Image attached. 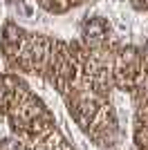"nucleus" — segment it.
<instances>
[{
  "instance_id": "1",
  "label": "nucleus",
  "mask_w": 148,
  "mask_h": 150,
  "mask_svg": "<svg viewBox=\"0 0 148 150\" xmlns=\"http://www.w3.org/2000/svg\"><path fill=\"white\" fill-rule=\"evenodd\" d=\"M108 23L103 18H92L90 23L85 25V40L88 45L92 47V50H99L101 45L105 43V38H108Z\"/></svg>"
}]
</instances>
